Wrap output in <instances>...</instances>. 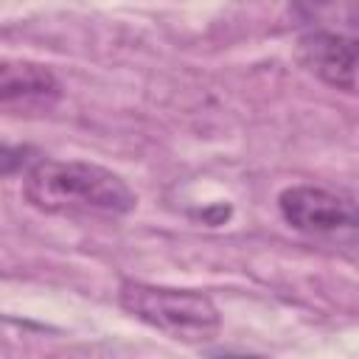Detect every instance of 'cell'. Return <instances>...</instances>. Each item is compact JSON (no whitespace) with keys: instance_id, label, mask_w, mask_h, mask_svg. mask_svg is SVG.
<instances>
[{"instance_id":"6da1fadb","label":"cell","mask_w":359,"mask_h":359,"mask_svg":"<svg viewBox=\"0 0 359 359\" xmlns=\"http://www.w3.org/2000/svg\"><path fill=\"white\" fill-rule=\"evenodd\" d=\"M22 196L31 208L50 216L118 219L135 210L137 196L126 180L98 163L39 157L22 180Z\"/></svg>"},{"instance_id":"7a4b0ae2","label":"cell","mask_w":359,"mask_h":359,"mask_svg":"<svg viewBox=\"0 0 359 359\" xmlns=\"http://www.w3.org/2000/svg\"><path fill=\"white\" fill-rule=\"evenodd\" d=\"M118 303L126 314L180 342H208L222 328L216 303L199 289L123 280L118 289Z\"/></svg>"},{"instance_id":"3957f363","label":"cell","mask_w":359,"mask_h":359,"mask_svg":"<svg viewBox=\"0 0 359 359\" xmlns=\"http://www.w3.org/2000/svg\"><path fill=\"white\" fill-rule=\"evenodd\" d=\"M283 222L306 236H342L356 230V205L351 196L323 185H289L278 194Z\"/></svg>"},{"instance_id":"277c9868","label":"cell","mask_w":359,"mask_h":359,"mask_svg":"<svg viewBox=\"0 0 359 359\" xmlns=\"http://www.w3.org/2000/svg\"><path fill=\"white\" fill-rule=\"evenodd\" d=\"M300 65L328 87L356 93V39L339 31L314 28L297 42Z\"/></svg>"},{"instance_id":"5b68a950","label":"cell","mask_w":359,"mask_h":359,"mask_svg":"<svg viewBox=\"0 0 359 359\" xmlns=\"http://www.w3.org/2000/svg\"><path fill=\"white\" fill-rule=\"evenodd\" d=\"M59 81L50 67L28 59H0V101L56 95Z\"/></svg>"},{"instance_id":"8992f818","label":"cell","mask_w":359,"mask_h":359,"mask_svg":"<svg viewBox=\"0 0 359 359\" xmlns=\"http://www.w3.org/2000/svg\"><path fill=\"white\" fill-rule=\"evenodd\" d=\"M36 160H39V154L31 146L0 143V177H11V174H20V171H28Z\"/></svg>"},{"instance_id":"52a82bcc","label":"cell","mask_w":359,"mask_h":359,"mask_svg":"<svg viewBox=\"0 0 359 359\" xmlns=\"http://www.w3.org/2000/svg\"><path fill=\"white\" fill-rule=\"evenodd\" d=\"M199 216H202V219H205L208 224H222V219H227V216H230V208H224V205H219L216 210H202Z\"/></svg>"},{"instance_id":"ba28073f","label":"cell","mask_w":359,"mask_h":359,"mask_svg":"<svg viewBox=\"0 0 359 359\" xmlns=\"http://www.w3.org/2000/svg\"><path fill=\"white\" fill-rule=\"evenodd\" d=\"M210 359H264V356H255V353H233V351H213Z\"/></svg>"}]
</instances>
